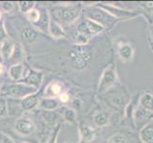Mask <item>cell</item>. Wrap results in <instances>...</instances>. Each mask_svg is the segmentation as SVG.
I'll return each instance as SVG.
<instances>
[{"mask_svg": "<svg viewBox=\"0 0 153 143\" xmlns=\"http://www.w3.org/2000/svg\"><path fill=\"white\" fill-rule=\"evenodd\" d=\"M4 39H6V32H5L4 26L0 24V41L2 42Z\"/></svg>", "mask_w": 153, "mask_h": 143, "instance_id": "836d02e7", "label": "cell"}, {"mask_svg": "<svg viewBox=\"0 0 153 143\" xmlns=\"http://www.w3.org/2000/svg\"><path fill=\"white\" fill-rule=\"evenodd\" d=\"M41 81H42V74L39 73V72L32 71L30 73H28L27 76L23 80V83L37 89L39 87Z\"/></svg>", "mask_w": 153, "mask_h": 143, "instance_id": "30bf717a", "label": "cell"}, {"mask_svg": "<svg viewBox=\"0 0 153 143\" xmlns=\"http://www.w3.org/2000/svg\"><path fill=\"white\" fill-rule=\"evenodd\" d=\"M49 32L54 38H61L65 36V32L59 23L54 20H49Z\"/></svg>", "mask_w": 153, "mask_h": 143, "instance_id": "2e32d148", "label": "cell"}, {"mask_svg": "<svg viewBox=\"0 0 153 143\" xmlns=\"http://www.w3.org/2000/svg\"><path fill=\"white\" fill-rule=\"evenodd\" d=\"M21 35H22V38H24L26 41L31 43V42L35 41L36 39L37 32L32 28H25V29H23V31L21 32Z\"/></svg>", "mask_w": 153, "mask_h": 143, "instance_id": "cb8c5ba5", "label": "cell"}, {"mask_svg": "<svg viewBox=\"0 0 153 143\" xmlns=\"http://www.w3.org/2000/svg\"><path fill=\"white\" fill-rule=\"evenodd\" d=\"M61 85L57 82H52L47 86L45 90V97L48 98H54L61 94Z\"/></svg>", "mask_w": 153, "mask_h": 143, "instance_id": "e0dca14e", "label": "cell"}, {"mask_svg": "<svg viewBox=\"0 0 153 143\" xmlns=\"http://www.w3.org/2000/svg\"><path fill=\"white\" fill-rule=\"evenodd\" d=\"M63 116H64L65 120L68 121L69 123H75L76 122V114L75 112V110H73V109H69V108L65 109Z\"/></svg>", "mask_w": 153, "mask_h": 143, "instance_id": "4316f807", "label": "cell"}, {"mask_svg": "<svg viewBox=\"0 0 153 143\" xmlns=\"http://www.w3.org/2000/svg\"><path fill=\"white\" fill-rule=\"evenodd\" d=\"M17 4H18L20 12L25 14L30 12L31 10H33V6H35V2H33V1H19L17 2Z\"/></svg>", "mask_w": 153, "mask_h": 143, "instance_id": "484cf974", "label": "cell"}, {"mask_svg": "<svg viewBox=\"0 0 153 143\" xmlns=\"http://www.w3.org/2000/svg\"><path fill=\"white\" fill-rule=\"evenodd\" d=\"M71 60H72V64H73V66L76 69H79V70L84 69L86 65H87V61L83 59L82 57L76 55L73 52H71Z\"/></svg>", "mask_w": 153, "mask_h": 143, "instance_id": "44dd1931", "label": "cell"}, {"mask_svg": "<svg viewBox=\"0 0 153 143\" xmlns=\"http://www.w3.org/2000/svg\"><path fill=\"white\" fill-rule=\"evenodd\" d=\"M106 143H127V139L123 135L118 133L113 135L112 136H110Z\"/></svg>", "mask_w": 153, "mask_h": 143, "instance_id": "83f0119b", "label": "cell"}, {"mask_svg": "<svg viewBox=\"0 0 153 143\" xmlns=\"http://www.w3.org/2000/svg\"><path fill=\"white\" fill-rule=\"evenodd\" d=\"M26 17L30 20L31 22H36L39 20V17H40V13L39 12L37 11L36 9H33L31 10L30 12L26 13Z\"/></svg>", "mask_w": 153, "mask_h": 143, "instance_id": "f1b7e54d", "label": "cell"}, {"mask_svg": "<svg viewBox=\"0 0 153 143\" xmlns=\"http://www.w3.org/2000/svg\"><path fill=\"white\" fill-rule=\"evenodd\" d=\"M85 18L93 20L96 23L100 24L103 29L110 30L119 22L116 18H114L111 14H109L106 11L99 7L98 5L89 8L85 11Z\"/></svg>", "mask_w": 153, "mask_h": 143, "instance_id": "6da1fadb", "label": "cell"}, {"mask_svg": "<svg viewBox=\"0 0 153 143\" xmlns=\"http://www.w3.org/2000/svg\"><path fill=\"white\" fill-rule=\"evenodd\" d=\"M110 120L109 114L103 111H98L94 114L93 116V121L94 124L98 127H105L108 125Z\"/></svg>", "mask_w": 153, "mask_h": 143, "instance_id": "4fadbf2b", "label": "cell"}, {"mask_svg": "<svg viewBox=\"0 0 153 143\" xmlns=\"http://www.w3.org/2000/svg\"><path fill=\"white\" fill-rule=\"evenodd\" d=\"M21 143H27V142H21Z\"/></svg>", "mask_w": 153, "mask_h": 143, "instance_id": "60d3db41", "label": "cell"}, {"mask_svg": "<svg viewBox=\"0 0 153 143\" xmlns=\"http://www.w3.org/2000/svg\"><path fill=\"white\" fill-rule=\"evenodd\" d=\"M132 114L134 124H135L136 128L140 129V130L143 127H145L146 124L150 123L153 119V114L147 112L146 110L143 109L139 105L135 107Z\"/></svg>", "mask_w": 153, "mask_h": 143, "instance_id": "8992f818", "label": "cell"}, {"mask_svg": "<svg viewBox=\"0 0 153 143\" xmlns=\"http://www.w3.org/2000/svg\"><path fill=\"white\" fill-rule=\"evenodd\" d=\"M2 143H14V142H13V140L10 136L4 135L3 137H2Z\"/></svg>", "mask_w": 153, "mask_h": 143, "instance_id": "d590c367", "label": "cell"}, {"mask_svg": "<svg viewBox=\"0 0 153 143\" xmlns=\"http://www.w3.org/2000/svg\"><path fill=\"white\" fill-rule=\"evenodd\" d=\"M43 118L48 123H54L56 119V114L53 111H44V113H43Z\"/></svg>", "mask_w": 153, "mask_h": 143, "instance_id": "f546056e", "label": "cell"}, {"mask_svg": "<svg viewBox=\"0 0 153 143\" xmlns=\"http://www.w3.org/2000/svg\"><path fill=\"white\" fill-rule=\"evenodd\" d=\"M142 6L149 13H153V2H143Z\"/></svg>", "mask_w": 153, "mask_h": 143, "instance_id": "d6a6232c", "label": "cell"}, {"mask_svg": "<svg viewBox=\"0 0 153 143\" xmlns=\"http://www.w3.org/2000/svg\"><path fill=\"white\" fill-rule=\"evenodd\" d=\"M16 130L21 133V135L24 136H28L35 129V125L30 120V119H27V118H19L16 120Z\"/></svg>", "mask_w": 153, "mask_h": 143, "instance_id": "9c48e42d", "label": "cell"}, {"mask_svg": "<svg viewBox=\"0 0 153 143\" xmlns=\"http://www.w3.org/2000/svg\"><path fill=\"white\" fill-rule=\"evenodd\" d=\"M85 22H86V25H87L88 29H89V32L91 33V35H99L100 32H102L104 29L100 25V24L96 23L93 20H90L88 18H85L84 19Z\"/></svg>", "mask_w": 153, "mask_h": 143, "instance_id": "7402d4cb", "label": "cell"}, {"mask_svg": "<svg viewBox=\"0 0 153 143\" xmlns=\"http://www.w3.org/2000/svg\"><path fill=\"white\" fill-rule=\"evenodd\" d=\"M138 105L147 112L153 114V94L150 93L143 94L138 99Z\"/></svg>", "mask_w": 153, "mask_h": 143, "instance_id": "8fae6325", "label": "cell"}, {"mask_svg": "<svg viewBox=\"0 0 153 143\" xmlns=\"http://www.w3.org/2000/svg\"><path fill=\"white\" fill-rule=\"evenodd\" d=\"M24 73V67L21 63H17L13 65L9 69V75L13 80L18 81L21 77H23Z\"/></svg>", "mask_w": 153, "mask_h": 143, "instance_id": "ac0fdd59", "label": "cell"}, {"mask_svg": "<svg viewBox=\"0 0 153 143\" xmlns=\"http://www.w3.org/2000/svg\"><path fill=\"white\" fill-rule=\"evenodd\" d=\"M1 60H2V56H1V55H0V62H1Z\"/></svg>", "mask_w": 153, "mask_h": 143, "instance_id": "f35d334b", "label": "cell"}, {"mask_svg": "<svg viewBox=\"0 0 153 143\" xmlns=\"http://www.w3.org/2000/svg\"><path fill=\"white\" fill-rule=\"evenodd\" d=\"M12 60L13 61H16V62H20L23 60L24 58V51H23V48L20 44H14L13 47V51L12 52Z\"/></svg>", "mask_w": 153, "mask_h": 143, "instance_id": "603a6c76", "label": "cell"}, {"mask_svg": "<svg viewBox=\"0 0 153 143\" xmlns=\"http://www.w3.org/2000/svg\"><path fill=\"white\" fill-rule=\"evenodd\" d=\"M1 6L3 8L4 11H6V12H10V11H12L13 8V4L12 2H3L1 4Z\"/></svg>", "mask_w": 153, "mask_h": 143, "instance_id": "1f68e13d", "label": "cell"}, {"mask_svg": "<svg viewBox=\"0 0 153 143\" xmlns=\"http://www.w3.org/2000/svg\"><path fill=\"white\" fill-rule=\"evenodd\" d=\"M76 32H78V33H79V35H82L86 37H88L89 39L92 37V35H91V33L89 32V29L87 25H86L85 20L81 21L78 24V26H76Z\"/></svg>", "mask_w": 153, "mask_h": 143, "instance_id": "d4e9b609", "label": "cell"}, {"mask_svg": "<svg viewBox=\"0 0 153 143\" xmlns=\"http://www.w3.org/2000/svg\"><path fill=\"white\" fill-rule=\"evenodd\" d=\"M98 6L103 9L104 11H106L109 14H111L114 18H116L119 21L128 20V19L134 18L138 15V14L136 13H134L133 11L124 10L123 8L117 7V6H115V5H111V4H99Z\"/></svg>", "mask_w": 153, "mask_h": 143, "instance_id": "277c9868", "label": "cell"}, {"mask_svg": "<svg viewBox=\"0 0 153 143\" xmlns=\"http://www.w3.org/2000/svg\"><path fill=\"white\" fill-rule=\"evenodd\" d=\"M8 113L7 101L4 97H0V116H6Z\"/></svg>", "mask_w": 153, "mask_h": 143, "instance_id": "4dcf8cb0", "label": "cell"}, {"mask_svg": "<svg viewBox=\"0 0 153 143\" xmlns=\"http://www.w3.org/2000/svg\"><path fill=\"white\" fill-rule=\"evenodd\" d=\"M3 71H4V67H3V65L1 63H0V74H2Z\"/></svg>", "mask_w": 153, "mask_h": 143, "instance_id": "74e56055", "label": "cell"}, {"mask_svg": "<svg viewBox=\"0 0 153 143\" xmlns=\"http://www.w3.org/2000/svg\"><path fill=\"white\" fill-rule=\"evenodd\" d=\"M118 55L120 59L124 63H128L133 60L134 48L128 42H121L118 46Z\"/></svg>", "mask_w": 153, "mask_h": 143, "instance_id": "ba28073f", "label": "cell"}, {"mask_svg": "<svg viewBox=\"0 0 153 143\" xmlns=\"http://www.w3.org/2000/svg\"><path fill=\"white\" fill-rule=\"evenodd\" d=\"M150 39L153 42V24H152L151 27H150Z\"/></svg>", "mask_w": 153, "mask_h": 143, "instance_id": "8d00e7d4", "label": "cell"}, {"mask_svg": "<svg viewBox=\"0 0 153 143\" xmlns=\"http://www.w3.org/2000/svg\"><path fill=\"white\" fill-rule=\"evenodd\" d=\"M118 85H120V81L116 67L114 66V64H110L102 72V74L99 81L98 91L100 94H105Z\"/></svg>", "mask_w": 153, "mask_h": 143, "instance_id": "3957f363", "label": "cell"}, {"mask_svg": "<svg viewBox=\"0 0 153 143\" xmlns=\"http://www.w3.org/2000/svg\"><path fill=\"white\" fill-rule=\"evenodd\" d=\"M139 136L143 143H153V121L143 127Z\"/></svg>", "mask_w": 153, "mask_h": 143, "instance_id": "7c38bea8", "label": "cell"}, {"mask_svg": "<svg viewBox=\"0 0 153 143\" xmlns=\"http://www.w3.org/2000/svg\"><path fill=\"white\" fill-rule=\"evenodd\" d=\"M0 19H1V13H0Z\"/></svg>", "mask_w": 153, "mask_h": 143, "instance_id": "ab89813d", "label": "cell"}, {"mask_svg": "<svg viewBox=\"0 0 153 143\" xmlns=\"http://www.w3.org/2000/svg\"><path fill=\"white\" fill-rule=\"evenodd\" d=\"M95 131L89 126L83 125L79 128V136H80V140L81 142L88 143L91 142L95 137Z\"/></svg>", "mask_w": 153, "mask_h": 143, "instance_id": "9a60e30c", "label": "cell"}, {"mask_svg": "<svg viewBox=\"0 0 153 143\" xmlns=\"http://www.w3.org/2000/svg\"><path fill=\"white\" fill-rule=\"evenodd\" d=\"M39 107L42 108L44 111H54L57 107H59V102L54 98H44L38 103Z\"/></svg>", "mask_w": 153, "mask_h": 143, "instance_id": "ffe728a7", "label": "cell"}, {"mask_svg": "<svg viewBox=\"0 0 153 143\" xmlns=\"http://www.w3.org/2000/svg\"><path fill=\"white\" fill-rule=\"evenodd\" d=\"M59 99H60V101H61V102L66 103V102L69 100V95L67 94L66 93H64V94H62V93H61V94L59 95Z\"/></svg>", "mask_w": 153, "mask_h": 143, "instance_id": "e575fe53", "label": "cell"}, {"mask_svg": "<svg viewBox=\"0 0 153 143\" xmlns=\"http://www.w3.org/2000/svg\"><path fill=\"white\" fill-rule=\"evenodd\" d=\"M105 94L109 104L116 109L126 111L128 104L130 103V95L127 92V89L121 84L109 90Z\"/></svg>", "mask_w": 153, "mask_h": 143, "instance_id": "7a4b0ae2", "label": "cell"}, {"mask_svg": "<svg viewBox=\"0 0 153 143\" xmlns=\"http://www.w3.org/2000/svg\"><path fill=\"white\" fill-rule=\"evenodd\" d=\"M80 8L79 6H70L61 9L59 13V20L64 24H72L78 18L80 14Z\"/></svg>", "mask_w": 153, "mask_h": 143, "instance_id": "52a82bcc", "label": "cell"}, {"mask_svg": "<svg viewBox=\"0 0 153 143\" xmlns=\"http://www.w3.org/2000/svg\"><path fill=\"white\" fill-rule=\"evenodd\" d=\"M39 101H38V98L36 94H31L29 97H25L22 99L21 101V106L23 108V110L25 111H30V110H33L36 105H38Z\"/></svg>", "mask_w": 153, "mask_h": 143, "instance_id": "d6986e66", "label": "cell"}, {"mask_svg": "<svg viewBox=\"0 0 153 143\" xmlns=\"http://www.w3.org/2000/svg\"><path fill=\"white\" fill-rule=\"evenodd\" d=\"M5 92L9 95H11V97L25 98L31 94H35V93L36 92V89L24 83H16L8 85Z\"/></svg>", "mask_w": 153, "mask_h": 143, "instance_id": "5b68a950", "label": "cell"}, {"mask_svg": "<svg viewBox=\"0 0 153 143\" xmlns=\"http://www.w3.org/2000/svg\"><path fill=\"white\" fill-rule=\"evenodd\" d=\"M14 44L13 41L9 38H6L1 42V46H0V55H1L3 59H8L11 57L12 52L13 51Z\"/></svg>", "mask_w": 153, "mask_h": 143, "instance_id": "5bb4252c", "label": "cell"}]
</instances>
